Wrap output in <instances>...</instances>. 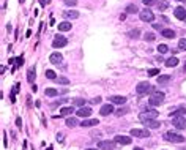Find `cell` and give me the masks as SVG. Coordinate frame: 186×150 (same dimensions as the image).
Here are the masks:
<instances>
[{
  "instance_id": "obj_1",
  "label": "cell",
  "mask_w": 186,
  "mask_h": 150,
  "mask_svg": "<svg viewBox=\"0 0 186 150\" xmlns=\"http://www.w3.org/2000/svg\"><path fill=\"white\" fill-rule=\"evenodd\" d=\"M164 139L169 141V142H174V144H181V142H184V138H183L181 134L175 133V131H166V133H164Z\"/></svg>"
},
{
  "instance_id": "obj_2",
  "label": "cell",
  "mask_w": 186,
  "mask_h": 150,
  "mask_svg": "<svg viewBox=\"0 0 186 150\" xmlns=\"http://www.w3.org/2000/svg\"><path fill=\"white\" fill-rule=\"evenodd\" d=\"M164 97H166V95L163 92H153L152 97H150V100H148L150 106H159V104L164 101Z\"/></svg>"
},
{
  "instance_id": "obj_3",
  "label": "cell",
  "mask_w": 186,
  "mask_h": 150,
  "mask_svg": "<svg viewBox=\"0 0 186 150\" xmlns=\"http://www.w3.org/2000/svg\"><path fill=\"white\" fill-rule=\"evenodd\" d=\"M139 18H140V21H144V22H153L155 13H153L152 10H148V8H145V10H142V11L139 13Z\"/></svg>"
},
{
  "instance_id": "obj_4",
  "label": "cell",
  "mask_w": 186,
  "mask_h": 150,
  "mask_svg": "<svg viewBox=\"0 0 186 150\" xmlns=\"http://www.w3.org/2000/svg\"><path fill=\"white\" fill-rule=\"evenodd\" d=\"M136 92H137V95H145V93H148V92H153V90H152V85H150V82H147V81H142V82H139V84H137V87H136Z\"/></svg>"
},
{
  "instance_id": "obj_5",
  "label": "cell",
  "mask_w": 186,
  "mask_h": 150,
  "mask_svg": "<svg viewBox=\"0 0 186 150\" xmlns=\"http://www.w3.org/2000/svg\"><path fill=\"white\" fill-rule=\"evenodd\" d=\"M66 44H68V40H66L63 35H55L54 40H52V46H54L55 49H59V48H65Z\"/></svg>"
},
{
  "instance_id": "obj_6",
  "label": "cell",
  "mask_w": 186,
  "mask_h": 150,
  "mask_svg": "<svg viewBox=\"0 0 186 150\" xmlns=\"http://www.w3.org/2000/svg\"><path fill=\"white\" fill-rule=\"evenodd\" d=\"M172 125H174L177 130H186V119H184V115L172 117Z\"/></svg>"
},
{
  "instance_id": "obj_7",
  "label": "cell",
  "mask_w": 186,
  "mask_h": 150,
  "mask_svg": "<svg viewBox=\"0 0 186 150\" xmlns=\"http://www.w3.org/2000/svg\"><path fill=\"white\" fill-rule=\"evenodd\" d=\"M131 136H132V138H148L150 131L147 128H145V130H142V128H132L131 130Z\"/></svg>"
},
{
  "instance_id": "obj_8",
  "label": "cell",
  "mask_w": 186,
  "mask_h": 150,
  "mask_svg": "<svg viewBox=\"0 0 186 150\" xmlns=\"http://www.w3.org/2000/svg\"><path fill=\"white\" fill-rule=\"evenodd\" d=\"M117 145L115 141H99L98 142V148H103V150H114Z\"/></svg>"
},
{
  "instance_id": "obj_9",
  "label": "cell",
  "mask_w": 186,
  "mask_h": 150,
  "mask_svg": "<svg viewBox=\"0 0 186 150\" xmlns=\"http://www.w3.org/2000/svg\"><path fill=\"white\" fill-rule=\"evenodd\" d=\"M142 122H144V125L145 127H148V128H153V130H156V128H159L161 127V123L156 120V119H140Z\"/></svg>"
},
{
  "instance_id": "obj_10",
  "label": "cell",
  "mask_w": 186,
  "mask_h": 150,
  "mask_svg": "<svg viewBox=\"0 0 186 150\" xmlns=\"http://www.w3.org/2000/svg\"><path fill=\"white\" fill-rule=\"evenodd\" d=\"M114 112V106L109 103V104H104V106H101V109H99V114L103 115V117H107L109 114H112Z\"/></svg>"
},
{
  "instance_id": "obj_11",
  "label": "cell",
  "mask_w": 186,
  "mask_h": 150,
  "mask_svg": "<svg viewBox=\"0 0 186 150\" xmlns=\"http://www.w3.org/2000/svg\"><path fill=\"white\" fill-rule=\"evenodd\" d=\"M98 123H99V120H98V119H85V120H82L81 127H84V128H90V127H98Z\"/></svg>"
},
{
  "instance_id": "obj_12",
  "label": "cell",
  "mask_w": 186,
  "mask_h": 150,
  "mask_svg": "<svg viewBox=\"0 0 186 150\" xmlns=\"http://www.w3.org/2000/svg\"><path fill=\"white\" fill-rule=\"evenodd\" d=\"M174 15H175L177 19H180V21H186V10H184V6H177Z\"/></svg>"
},
{
  "instance_id": "obj_13",
  "label": "cell",
  "mask_w": 186,
  "mask_h": 150,
  "mask_svg": "<svg viewBox=\"0 0 186 150\" xmlns=\"http://www.w3.org/2000/svg\"><path fill=\"white\" fill-rule=\"evenodd\" d=\"M109 101L112 104H125L126 103V97H120V95H112L109 97Z\"/></svg>"
},
{
  "instance_id": "obj_14",
  "label": "cell",
  "mask_w": 186,
  "mask_h": 150,
  "mask_svg": "<svg viewBox=\"0 0 186 150\" xmlns=\"http://www.w3.org/2000/svg\"><path fill=\"white\" fill-rule=\"evenodd\" d=\"M115 142L117 144H122V145H128V144H131V138H129V136L118 134V136H115Z\"/></svg>"
},
{
  "instance_id": "obj_15",
  "label": "cell",
  "mask_w": 186,
  "mask_h": 150,
  "mask_svg": "<svg viewBox=\"0 0 186 150\" xmlns=\"http://www.w3.org/2000/svg\"><path fill=\"white\" fill-rule=\"evenodd\" d=\"M90 114H91V109L90 107H81V109H79V111H77V117H82V119H88L90 117Z\"/></svg>"
},
{
  "instance_id": "obj_16",
  "label": "cell",
  "mask_w": 186,
  "mask_h": 150,
  "mask_svg": "<svg viewBox=\"0 0 186 150\" xmlns=\"http://www.w3.org/2000/svg\"><path fill=\"white\" fill-rule=\"evenodd\" d=\"M62 60H63V57H62V54H59V52L51 54V57H49V62H51V63H54V65L62 63Z\"/></svg>"
},
{
  "instance_id": "obj_17",
  "label": "cell",
  "mask_w": 186,
  "mask_h": 150,
  "mask_svg": "<svg viewBox=\"0 0 186 150\" xmlns=\"http://www.w3.org/2000/svg\"><path fill=\"white\" fill-rule=\"evenodd\" d=\"M156 117H158V112L155 109H147V111L140 115V119H156Z\"/></svg>"
},
{
  "instance_id": "obj_18",
  "label": "cell",
  "mask_w": 186,
  "mask_h": 150,
  "mask_svg": "<svg viewBox=\"0 0 186 150\" xmlns=\"http://www.w3.org/2000/svg\"><path fill=\"white\" fill-rule=\"evenodd\" d=\"M63 16H65L66 19H77V18H79V11H76V10L65 11V13H63Z\"/></svg>"
},
{
  "instance_id": "obj_19",
  "label": "cell",
  "mask_w": 186,
  "mask_h": 150,
  "mask_svg": "<svg viewBox=\"0 0 186 150\" xmlns=\"http://www.w3.org/2000/svg\"><path fill=\"white\" fill-rule=\"evenodd\" d=\"M71 22H68V21H63V22H60L59 24V30L60 32H70L71 30Z\"/></svg>"
},
{
  "instance_id": "obj_20",
  "label": "cell",
  "mask_w": 186,
  "mask_h": 150,
  "mask_svg": "<svg viewBox=\"0 0 186 150\" xmlns=\"http://www.w3.org/2000/svg\"><path fill=\"white\" fill-rule=\"evenodd\" d=\"M79 125V120L76 119V117H68V119H66V127H77Z\"/></svg>"
},
{
  "instance_id": "obj_21",
  "label": "cell",
  "mask_w": 186,
  "mask_h": 150,
  "mask_svg": "<svg viewBox=\"0 0 186 150\" xmlns=\"http://www.w3.org/2000/svg\"><path fill=\"white\" fill-rule=\"evenodd\" d=\"M177 65H178V59L177 57H170V59L166 60V66H169V68H174Z\"/></svg>"
},
{
  "instance_id": "obj_22",
  "label": "cell",
  "mask_w": 186,
  "mask_h": 150,
  "mask_svg": "<svg viewBox=\"0 0 186 150\" xmlns=\"http://www.w3.org/2000/svg\"><path fill=\"white\" fill-rule=\"evenodd\" d=\"M35 74H36V71H35V66H32L30 70H29V73H27V81L30 84H33V81H35Z\"/></svg>"
},
{
  "instance_id": "obj_23",
  "label": "cell",
  "mask_w": 186,
  "mask_h": 150,
  "mask_svg": "<svg viewBox=\"0 0 186 150\" xmlns=\"http://www.w3.org/2000/svg\"><path fill=\"white\" fill-rule=\"evenodd\" d=\"M161 33H163L164 38H174V36H175V32L172 30V29H163Z\"/></svg>"
},
{
  "instance_id": "obj_24",
  "label": "cell",
  "mask_w": 186,
  "mask_h": 150,
  "mask_svg": "<svg viewBox=\"0 0 186 150\" xmlns=\"http://www.w3.org/2000/svg\"><path fill=\"white\" fill-rule=\"evenodd\" d=\"M186 114V107H178L177 111L170 112V117H180V115H184Z\"/></svg>"
},
{
  "instance_id": "obj_25",
  "label": "cell",
  "mask_w": 186,
  "mask_h": 150,
  "mask_svg": "<svg viewBox=\"0 0 186 150\" xmlns=\"http://www.w3.org/2000/svg\"><path fill=\"white\" fill-rule=\"evenodd\" d=\"M73 112H74L73 106H68V107H62V109H60V114H62V115H70V114H73Z\"/></svg>"
},
{
  "instance_id": "obj_26",
  "label": "cell",
  "mask_w": 186,
  "mask_h": 150,
  "mask_svg": "<svg viewBox=\"0 0 186 150\" xmlns=\"http://www.w3.org/2000/svg\"><path fill=\"white\" fill-rule=\"evenodd\" d=\"M128 36H129V38H134V40H136V38H139V36H140V30H139V29L129 30V32H128Z\"/></svg>"
},
{
  "instance_id": "obj_27",
  "label": "cell",
  "mask_w": 186,
  "mask_h": 150,
  "mask_svg": "<svg viewBox=\"0 0 186 150\" xmlns=\"http://www.w3.org/2000/svg\"><path fill=\"white\" fill-rule=\"evenodd\" d=\"M169 81H170V76L169 74H163V76L158 77V84H166V82H169Z\"/></svg>"
},
{
  "instance_id": "obj_28",
  "label": "cell",
  "mask_w": 186,
  "mask_h": 150,
  "mask_svg": "<svg viewBox=\"0 0 186 150\" xmlns=\"http://www.w3.org/2000/svg\"><path fill=\"white\" fill-rule=\"evenodd\" d=\"M126 13H140V11H139L137 5L131 3V5H128V6H126Z\"/></svg>"
},
{
  "instance_id": "obj_29",
  "label": "cell",
  "mask_w": 186,
  "mask_h": 150,
  "mask_svg": "<svg viewBox=\"0 0 186 150\" xmlns=\"http://www.w3.org/2000/svg\"><path fill=\"white\" fill-rule=\"evenodd\" d=\"M144 40H145V41H155V33L145 32V33H144Z\"/></svg>"
},
{
  "instance_id": "obj_30",
  "label": "cell",
  "mask_w": 186,
  "mask_h": 150,
  "mask_svg": "<svg viewBox=\"0 0 186 150\" xmlns=\"http://www.w3.org/2000/svg\"><path fill=\"white\" fill-rule=\"evenodd\" d=\"M158 8H159V11H166V10L169 8V2H166V0L159 2V3H158Z\"/></svg>"
},
{
  "instance_id": "obj_31",
  "label": "cell",
  "mask_w": 186,
  "mask_h": 150,
  "mask_svg": "<svg viewBox=\"0 0 186 150\" xmlns=\"http://www.w3.org/2000/svg\"><path fill=\"white\" fill-rule=\"evenodd\" d=\"M44 93L47 95V97H55V95H57L59 92H57L55 89H51V87H49V89H46V92H44Z\"/></svg>"
},
{
  "instance_id": "obj_32",
  "label": "cell",
  "mask_w": 186,
  "mask_h": 150,
  "mask_svg": "<svg viewBox=\"0 0 186 150\" xmlns=\"http://www.w3.org/2000/svg\"><path fill=\"white\" fill-rule=\"evenodd\" d=\"M178 49L180 51H186V38H181L178 41Z\"/></svg>"
},
{
  "instance_id": "obj_33",
  "label": "cell",
  "mask_w": 186,
  "mask_h": 150,
  "mask_svg": "<svg viewBox=\"0 0 186 150\" xmlns=\"http://www.w3.org/2000/svg\"><path fill=\"white\" fill-rule=\"evenodd\" d=\"M59 84L68 85V84H70V79H68V77H65V76H60V77H59Z\"/></svg>"
},
{
  "instance_id": "obj_34",
  "label": "cell",
  "mask_w": 186,
  "mask_h": 150,
  "mask_svg": "<svg viewBox=\"0 0 186 150\" xmlns=\"http://www.w3.org/2000/svg\"><path fill=\"white\" fill-rule=\"evenodd\" d=\"M158 51H159V54H166L169 51V48H167V44H159L158 46Z\"/></svg>"
},
{
  "instance_id": "obj_35",
  "label": "cell",
  "mask_w": 186,
  "mask_h": 150,
  "mask_svg": "<svg viewBox=\"0 0 186 150\" xmlns=\"http://www.w3.org/2000/svg\"><path fill=\"white\" fill-rule=\"evenodd\" d=\"M55 71H52V70H46V77L47 79H55Z\"/></svg>"
},
{
  "instance_id": "obj_36",
  "label": "cell",
  "mask_w": 186,
  "mask_h": 150,
  "mask_svg": "<svg viewBox=\"0 0 186 150\" xmlns=\"http://www.w3.org/2000/svg\"><path fill=\"white\" fill-rule=\"evenodd\" d=\"M142 2H144L145 6H153V5H156V0H142Z\"/></svg>"
},
{
  "instance_id": "obj_37",
  "label": "cell",
  "mask_w": 186,
  "mask_h": 150,
  "mask_svg": "<svg viewBox=\"0 0 186 150\" xmlns=\"http://www.w3.org/2000/svg\"><path fill=\"white\" fill-rule=\"evenodd\" d=\"M128 111H129L128 107H123V109L120 107V109H118V111H117V115H118V117H120V115H125V114H126Z\"/></svg>"
},
{
  "instance_id": "obj_38",
  "label": "cell",
  "mask_w": 186,
  "mask_h": 150,
  "mask_svg": "<svg viewBox=\"0 0 186 150\" xmlns=\"http://www.w3.org/2000/svg\"><path fill=\"white\" fill-rule=\"evenodd\" d=\"M159 74V70H156V68H152V70H148V76H156Z\"/></svg>"
},
{
  "instance_id": "obj_39",
  "label": "cell",
  "mask_w": 186,
  "mask_h": 150,
  "mask_svg": "<svg viewBox=\"0 0 186 150\" xmlns=\"http://www.w3.org/2000/svg\"><path fill=\"white\" fill-rule=\"evenodd\" d=\"M65 3L68 5V6H74L77 3V0H65Z\"/></svg>"
},
{
  "instance_id": "obj_40",
  "label": "cell",
  "mask_w": 186,
  "mask_h": 150,
  "mask_svg": "<svg viewBox=\"0 0 186 150\" xmlns=\"http://www.w3.org/2000/svg\"><path fill=\"white\" fill-rule=\"evenodd\" d=\"M85 103H87V101H85V100H81V98H79V100H76V101H74V104H76V106H84Z\"/></svg>"
},
{
  "instance_id": "obj_41",
  "label": "cell",
  "mask_w": 186,
  "mask_h": 150,
  "mask_svg": "<svg viewBox=\"0 0 186 150\" xmlns=\"http://www.w3.org/2000/svg\"><path fill=\"white\" fill-rule=\"evenodd\" d=\"M93 138H101V131H91Z\"/></svg>"
},
{
  "instance_id": "obj_42",
  "label": "cell",
  "mask_w": 186,
  "mask_h": 150,
  "mask_svg": "<svg viewBox=\"0 0 186 150\" xmlns=\"http://www.w3.org/2000/svg\"><path fill=\"white\" fill-rule=\"evenodd\" d=\"M16 62H18L16 65H18V66H21V65H22V62H24V59H22V57H18V59H16Z\"/></svg>"
},
{
  "instance_id": "obj_43",
  "label": "cell",
  "mask_w": 186,
  "mask_h": 150,
  "mask_svg": "<svg viewBox=\"0 0 186 150\" xmlns=\"http://www.w3.org/2000/svg\"><path fill=\"white\" fill-rule=\"evenodd\" d=\"M99 101H101V98H99V97H96V98H93V100H91L90 103H93V104H96V103H99Z\"/></svg>"
},
{
  "instance_id": "obj_44",
  "label": "cell",
  "mask_w": 186,
  "mask_h": 150,
  "mask_svg": "<svg viewBox=\"0 0 186 150\" xmlns=\"http://www.w3.org/2000/svg\"><path fill=\"white\" fill-rule=\"evenodd\" d=\"M16 125H18V127H21V125H22V120H21V119H18V120H16Z\"/></svg>"
},
{
  "instance_id": "obj_45",
  "label": "cell",
  "mask_w": 186,
  "mask_h": 150,
  "mask_svg": "<svg viewBox=\"0 0 186 150\" xmlns=\"http://www.w3.org/2000/svg\"><path fill=\"white\" fill-rule=\"evenodd\" d=\"M51 2V0H41V5H47Z\"/></svg>"
},
{
  "instance_id": "obj_46",
  "label": "cell",
  "mask_w": 186,
  "mask_h": 150,
  "mask_svg": "<svg viewBox=\"0 0 186 150\" xmlns=\"http://www.w3.org/2000/svg\"><path fill=\"white\" fill-rule=\"evenodd\" d=\"M62 138H63V134H62V133H59V134H57V139H59V141H62Z\"/></svg>"
},
{
  "instance_id": "obj_47",
  "label": "cell",
  "mask_w": 186,
  "mask_h": 150,
  "mask_svg": "<svg viewBox=\"0 0 186 150\" xmlns=\"http://www.w3.org/2000/svg\"><path fill=\"white\" fill-rule=\"evenodd\" d=\"M132 150H144V148H142V147H134Z\"/></svg>"
},
{
  "instance_id": "obj_48",
  "label": "cell",
  "mask_w": 186,
  "mask_h": 150,
  "mask_svg": "<svg viewBox=\"0 0 186 150\" xmlns=\"http://www.w3.org/2000/svg\"><path fill=\"white\" fill-rule=\"evenodd\" d=\"M183 71H186V62H184V66H183Z\"/></svg>"
},
{
  "instance_id": "obj_49",
  "label": "cell",
  "mask_w": 186,
  "mask_h": 150,
  "mask_svg": "<svg viewBox=\"0 0 186 150\" xmlns=\"http://www.w3.org/2000/svg\"><path fill=\"white\" fill-rule=\"evenodd\" d=\"M85 150H99V148H85Z\"/></svg>"
},
{
  "instance_id": "obj_50",
  "label": "cell",
  "mask_w": 186,
  "mask_h": 150,
  "mask_svg": "<svg viewBox=\"0 0 186 150\" xmlns=\"http://www.w3.org/2000/svg\"><path fill=\"white\" fill-rule=\"evenodd\" d=\"M177 2H184L186 3V0H177Z\"/></svg>"
},
{
  "instance_id": "obj_51",
  "label": "cell",
  "mask_w": 186,
  "mask_h": 150,
  "mask_svg": "<svg viewBox=\"0 0 186 150\" xmlns=\"http://www.w3.org/2000/svg\"><path fill=\"white\" fill-rule=\"evenodd\" d=\"M46 150H52V147H47V148H46Z\"/></svg>"
}]
</instances>
